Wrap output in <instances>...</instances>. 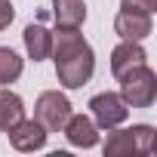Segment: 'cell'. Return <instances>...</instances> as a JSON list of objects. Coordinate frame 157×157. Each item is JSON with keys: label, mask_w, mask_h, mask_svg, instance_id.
<instances>
[{"label": "cell", "mask_w": 157, "mask_h": 157, "mask_svg": "<svg viewBox=\"0 0 157 157\" xmlns=\"http://www.w3.org/2000/svg\"><path fill=\"white\" fill-rule=\"evenodd\" d=\"M16 19V6L10 3V0H0V31H6Z\"/></svg>", "instance_id": "9a60e30c"}, {"label": "cell", "mask_w": 157, "mask_h": 157, "mask_svg": "<svg viewBox=\"0 0 157 157\" xmlns=\"http://www.w3.org/2000/svg\"><path fill=\"white\" fill-rule=\"evenodd\" d=\"M120 10H132V13H151L157 10V0H120Z\"/></svg>", "instance_id": "5bb4252c"}, {"label": "cell", "mask_w": 157, "mask_h": 157, "mask_svg": "<svg viewBox=\"0 0 157 157\" xmlns=\"http://www.w3.org/2000/svg\"><path fill=\"white\" fill-rule=\"evenodd\" d=\"M90 111H93V120H96L99 129H114V126H120L129 117V108L120 99V93H99V96H93L90 99Z\"/></svg>", "instance_id": "5b68a950"}, {"label": "cell", "mask_w": 157, "mask_h": 157, "mask_svg": "<svg viewBox=\"0 0 157 157\" xmlns=\"http://www.w3.org/2000/svg\"><path fill=\"white\" fill-rule=\"evenodd\" d=\"M71 117V102L59 90H43L34 102V120L43 123L46 132H62L65 120Z\"/></svg>", "instance_id": "277c9868"}, {"label": "cell", "mask_w": 157, "mask_h": 157, "mask_svg": "<svg viewBox=\"0 0 157 157\" xmlns=\"http://www.w3.org/2000/svg\"><path fill=\"white\" fill-rule=\"evenodd\" d=\"M148 62V52L142 46V40H120L114 49H111V74L120 77L126 74L129 68H139Z\"/></svg>", "instance_id": "ba28073f"}, {"label": "cell", "mask_w": 157, "mask_h": 157, "mask_svg": "<svg viewBox=\"0 0 157 157\" xmlns=\"http://www.w3.org/2000/svg\"><path fill=\"white\" fill-rule=\"evenodd\" d=\"M117 83H120V99L126 102V108H151L157 99V74L148 68V62L120 74Z\"/></svg>", "instance_id": "3957f363"}, {"label": "cell", "mask_w": 157, "mask_h": 157, "mask_svg": "<svg viewBox=\"0 0 157 157\" xmlns=\"http://www.w3.org/2000/svg\"><path fill=\"white\" fill-rule=\"evenodd\" d=\"M114 31L120 40H145L154 31L151 13H132V10H120L114 16Z\"/></svg>", "instance_id": "8992f818"}, {"label": "cell", "mask_w": 157, "mask_h": 157, "mask_svg": "<svg viewBox=\"0 0 157 157\" xmlns=\"http://www.w3.org/2000/svg\"><path fill=\"white\" fill-rule=\"evenodd\" d=\"M22 68H25V62H22V56L16 49L0 46V86L16 83L19 77H22Z\"/></svg>", "instance_id": "4fadbf2b"}, {"label": "cell", "mask_w": 157, "mask_h": 157, "mask_svg": "<svg viewBox=\"0 0 157 157\" xmlns=\"http://www.w3.org/2000/svg\"><path fill=\"white\" fill-rule=\"evenodd\" d=\"M52 19L56 28H80L86 22V3L83 0H52Z\"/></svg>", "instance_id": "7c38bea8"}, {"label": "cell", "mask_w": 157, "mask_h": 157, "mask_svg": "<svg viewBox=\"0 0 157 157\" xmlns=\"http://www.w3.org/2000/svg\"><path fill=\"white\" fill-rule=\"evenodd\" d=\"M22 40H25V52H28L31 62H43V59H49V52H52V34H49L40 22H31V25L25 28Z\"/></svg>", "instance_id": "30bf717a"}, {"label": "cell", "mask_w": 157, "mask_h": 157, "mask_svg": "<svg viewBox=\"0 0 157 157\" xmlns=\"http://www.w3.org/2000/svg\"><path fill=\"white\" fill-rule=\"evenodd\" d=\"M25 120V102L19 93L0 86V132H10L16 123Z\"/></svg>", "instance_id": "8fae6325"}, {"label": "cell", "mask_w": 157, "mask_h": 157, "mask_svg": "<svg viewBox=\"0 0 157 157\" xmlns=\"http://www.w3.org/2000/svg\"><path fill=\"white\" fill-rule=\"evenodd\" d=\"M46 129H43V123L40 120H22V123H16L13 129H10V142H13V148L16 151H40L43 145H46Z\"/></svg>", "instance_id": "9c48e42d"}, {"label": "cell", "mask_w": 157, "mask_h": 157, "mask_svg": "<svg viewBox=\"0 0 157 157\" xmlns=\"http://www.w3.org/2000/svg\"><path fill=\"white\" fill-rule=\"evenodd\" d=\"M52 62H56V77L65 90H80L90 83L96 71V52L80 34V28H59L52 34Z\"/></svg>", "instance_id": "6da1fadb"}, {"label": "cell", "mask_w": 157, "mask_h": 157, "mask_svg": "<svg viewBox=\"0 0 157 157\" xmlns=\"http://www.w3.org/2000/svg\"><path fill=\"white\" fill-rule=\"evenodd\" d=\"M105 157H145L154 151V126L148 123H136L129 129H108V139L102 145Z\"/></svg>", "instance_id": "7a4b0ae2"}, {"label": "cell", "mask_w": 157, "mask_h": 157, "mask_svg": "<svg viewBox=\"0 0 157 157\" xmlns=\"http://www.w3.org/2000/svg\"><path fill=\"white\" fill-rule=\"evenodd\" d=\"M62 132H65V139H68L74 148H93V145H99V126H96V120L86 117V114H74V111H71V117L65 120Z\"/></svg>", "instance_id": "52a82bcc"}]
</instances>
